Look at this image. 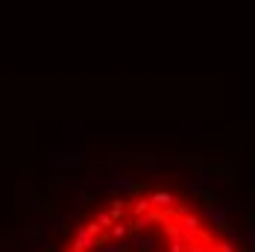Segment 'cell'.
Returning a JSON list of instances; mask_svg holds the SVG:
<instances>
[{
	"label": "cell",
	"mask_w": 255,
	"mask_h": 252,
	"mask_svg": "<svg viewBox=\"0 0 255 252\" xmlns=\"http://www.w3.org/2000/svg\"><path fill=\"white\" fill-rule=\"evenodd\" d=\"M56 252H244L226 226L173 188H129L71 223Z\"/></svg>",
	"instance_id": "6da1fadb"
}]
</instances>
